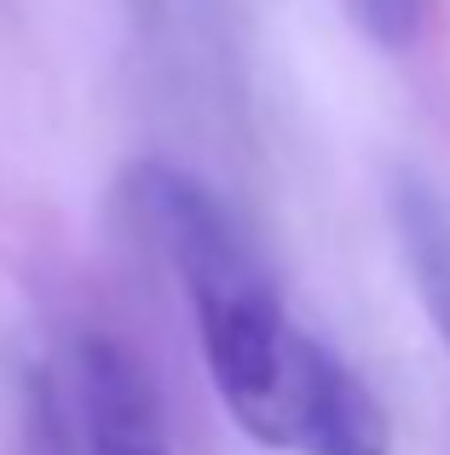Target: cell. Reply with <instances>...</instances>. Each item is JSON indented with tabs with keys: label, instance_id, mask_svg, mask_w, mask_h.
Returning a JSON list of instances; mask_svg holds the SVG:
<instances>
[{
	"label": "cell",
	"instance_id": "cell-1",
	"mask_svg": "<svg viewBox=\"0 0 450 455\" xmlns=\"http://www.w3.org/2000/svg\"><path fill=\"white\" fill-rule=\"evenodd\" d=\"M133 196L185 289L197 346H203L208 380H214L225 415L254 444L271 450L306 329L289 323L271 271L260 266L243 225L214 202V190H203L180 167L145 162L133 173Z\"/></svg>",
	"mask_w": 450,
	"mask_h": 455
},
{
	"label": "cell",
	"instance_id": "cell-2",
	"mask_svg": "<svg viewBox=\"0 0 450 455\" xmlns=\"http://www.w3.org/2000/svg\"><path fill=\"white\" fill-rule=\"evenodd\" d=\"M76 398L87 455H168V427L145 363L110 334L76 346Z\"/></svg>",
	"mask_w": 450,
	"mask_h": 455
},
{
	"label": "cell",
	"instance_id": "cell-3",
	"mask_svg": "<svg viewBox=\"0 0 450 455\" xmlns=\"http://www.w3.org/2000/svg\"><path fill=\"white\" fill-rule=\"evenodd\" d=\"M347 12H352V23H358L375 46L405 52V46H416V35H422L428 0H347Z\"/></svg>",
	"mask_w": 450,
	"mask_h": 455
}]
</instances>
